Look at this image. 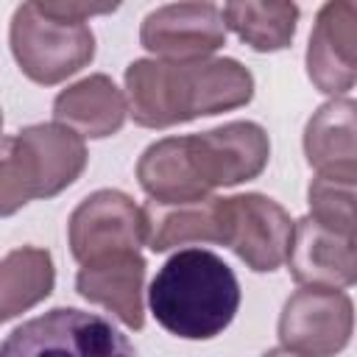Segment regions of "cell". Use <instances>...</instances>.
<instances>
[{
    "instance_id": "14",
    "label": "cell",
    "mask_w": 357,
    "mask_h": 357,
    "mask_svg": "<svg viewBox=\"0 0 357 357\" xmlns=\"http://www.w3.org/2000/svg\"><path fill=\"white\" fill-rule=\"evenodd\" d=\"M357 103L351 98H332L304 128V153L310 167L324 178H357Z\"/></svg>"
},
{
    "instance_id": "17",
    "label": "cell",
    "mask_w": 357,
    "mask_h": 357,
    "mask_svg": "<svg viewBox=\"0 0 357 357\" xmlns=\"http://www.w3.org/2000/svg\"><path fill=\"white\" fill-rule=\"evenodd\" d=\"M56 284L53 257L45 248L22 245L0 259V324L28 312Z\"/></svg>"
},
{
    "instance_id": "8",
    "label": "cell",
    "mask_w": 357,
    "mask_h": 357,
    "mask_svg": "<svg viewBox=\"0 0 357 357\" xmlns=\"http://www.w3.org/2000/svg\"><path fill=\"white\" fill-rule=\"evenodd\" d=\"M67 240L81 265L109 254L139 251L148 243L145 206L120 190H98L73 209Z\"/></svg>"
},
{
    "instance_id": "22",
    "label": "cell",
    "mask_w": 357,
    "mask_h": 357,
    "mask_svg": "<svg viewBox=\"0 0 357 357\" xmlns=\"http://www.w3.org/2000/svg\"><path fill=\"white\" fill-rule=\"evenodd\" d=\"M0 128H3V112H0Z\"/></svg>"
},
{
    "instance_id": "10",
    "label": "cell",
    "mask_w": 357,
    "mask_h": 357,
    "mask_svg": "<svg viewBox=\"0 0 357 357\" xmlns=\"http://www.w3.org/2000/svg\"><path fill=\"white\" fill-rule=\"evenodd\" d=\"M139 42L162 61H198L226 45V25L215 3H170L142 20Z\"/></svg>"
},
{
    "instance_id": "18",
    "label": "cell",
    "mask_w": 357,
    "mask_h": 357,
    "mask_svg": "<svg viewBox=\"0 0 357 357\" xmlns=\"http://www.w3.org/2000/svg\"><path fill=\"white\" fill-rule=\"evenodd\" d=\"M223 25L231 28L251 50L276 53L293 42L298 6L296 3H226L220 8Z\"/></svg>"
},
{
    "instance_id": "15",
    "label": "cell",
    "mask_w": 357,
    "mask_h": 357,
    "mask_svg": "<svg viewBox=\"0 0 357 357\" xmlns=\"http://www.w3.org/2000/svg\"><path fill=\"white\" fill-rule=\"evenodd\" d=\"M128 114L126 95L103 73L81 78L78 84L61 89L53 100V117L59 126L75 131L81 139H103L123 128Z\"/></svg>"
},
{
    "instance_id": "13",
    "label": "cell",
    "mask_w": 357,
    "mask_h": 357,
    "mask_svg": "<svg viewBox=\"0 0 357 357\" xmlns=\"http://www.w3.org/2000/svg\"><path fill=\"white\" fill-rule=\"evenodd\" d=\"M142 282H145L142 254L123 251L84 262L75 276V290L81 298L114 312L128 329H142L145 324Z\"/></svg>"
},
{
    "instance_id": "7",
    "label": "cell",
    "mask_w": 357,
    "mask_h": 357,
    "mask_svg": "<svg viewBox=\"0 0 357 357\" xmlns=\"http://www.w3.org/2000/svg\"><path fill=\"white\" fill-rule=\"evenodd\" d=\"M293 220L282 204L268 195L245 192L220 198V243L229 245L251 271H276L290 251Z\"/></svg>"
},
{
    "instance_id": "20",
    "label": "cell",
    "mask_w": 357,
    "mask_h": 357,
    "mask_svg": "<svg viewBox=\"0 0 357 357\" xmlns=\"http://www.w3.org/2000/svg\"><path fill=\"white\" fill-rule=\"evenodd\" d=\"M39 8L53 17V20H64V22H86L89 17L98 14H112L117 6H92V3H70V0H59V3H39Z\"/></svg>"
},
{
    "instance_id": "1",
    "label": "cell",
    "mask_w": 357,
    "mask_h": 357,
    "mask_svg": "<svg viewBox=\"0 0 357 357\" xmlns=\"http://www.w3.org/2000/svg\"><path fill=\"white\" fill-rule=\"evenodd\" d=\"M271 156V139L259 123L234 120L212 131L165 137L148 145L137 162L139 187L153 204H192L218 187L257 178Z\"/></svg>"
},
{
    "instance_id": "6",
    "label": "cell",
    "mask_w": 357,
    "mask_h": 357,
    "mask_svg": "<svg viewBox=\"0 0 357 357\" xmlns=\"http://www.w3.org/2000/svg\"><path fill=\"white\" fill-rule=\"evenodd\" d=\"M0 357H137L128 337L103 315L56 307L17 326Z\"/></svg>"
},
{
    "instance_id": "3",
    "label": "cell",
    "mask_w": 357,
    "mask_h": 357,
    "mask_svg": "<svg viewBox=\"0 0 357 357\" xmlns=\"http://www.w3.org/2000/svg\"><path fill=\"white\" fill-rule=\"evenodd\" d=\"M148 304L162 329L184 340L220 335L240 307L234 271L206 248L176 251L153 276Z\"/></svg>"
},
{
    "instance_id": "5",
    "label": "cell",
    "mask_w": 357,
    "mask_h": 357,
    "mask_svg": "<svg viewBox=\"0 0 357 357\" xmlns=\"http://www.w3.org/2000/svg\"><path fill=\"white\" fill-rule=\"evenodd\" d=\"M8 42L20 70L45 86L75 75L95 56V33L86 22L53 20L39 3H22L14 11Z\"/></svg>"
},
{
    "instance_id": "11",
    "label": "cell",
    "mask_w": 357,
    "mask_h": 357,
    "mask_svg": "<svg viewBox=\"0 0 357 357\" xmlns=\"http://www.w3.org/2000/svg\"><path fill=\"white\" fill-rule=\"evenodd\" d=\"M307 75L326 95H346L357 81V3H326L307 45Z\"/></svg>"
},
{
    "instance_id": "19",
    "label": "cell",
    "mask_w": 357,
    "mask_h": 357,
    "mask_svg": "<svg viewBox=\"0 0 357 357\" xmlns=\"http://www.w3.org/2000/svg\"><path fill=\"white\" fill-rule=\"evenodd\" d=\"M310 218L332 231L354 237V181L315 176L307 187Z\"/></svg>"
},
{
    "instance_id": "16",
    "label": "cell",
    "mask_w": 357,
    "mask_h": 357,
    "mask_svg": "<svg viewBox=\"0 0 357 357\" xmlns=\"http://www.w3.org/2000/svg\"><path fill=\"white\" fill-rule=\"evenodd\" d=\"M148 248L162 254L190 243H220V198L192 204H148Z\"/></svg>"
},
{
    "instance_id": "21",
    "label": "cell",
    "mask_w": 357,
    "mask_h": 357,
    "mask_svg": "<svg viewBox=\"0 0 357 357\" xmlns=\"http://www.w3.org/2000/svg\"><path fill=\"white\" fill-rule=\"evenodd\" d=\"M262 357H298V354H293V351H287V349H271V351H265Z\"/></svg>"
},
{
    "instance_id": "4",
    "label": "cell",
    "mask_w": 357,
    "mask_h": 357,
    "mask_svg": "<svg viewBox=\"0 0 357 357\" xmlns=\"http://www.w3.org/2000/svg\"><path fill=\"white\" fill-rule=\"evenodd\" d=\"M86 167L84 139L59 126L39 123L0 139V218L14 215L33 198L67 190Z\"/></svg>"
},
{
    "instance_id": "2",
    "label": "cell",
    "mask_w": 357,
    "mask_h": 357,
    "mask_svg": "<svg viewBox=\"0 0 357 357\" xmlns=\"http://www.w3.org/2000/svg\"><path fill=\"white\" fill-rule=\"evenodd\" d=\"M126 95L134 123L167 128L245 106L254 98V75L237 59H137L126 67Z\"/></svg>"
},
{
    "instance_id": "9",
    "label": "cell",
    "mask_w": 357,
    "mask_h": 357,
    "mask_svg": "<svg viewBox=\"0 0 357 357\" xmlns=\"http://www.w3.org/2000/svg\"><path fill=\"white\" fill-rule=\"evenodd\" d=\"M354 329L351 298L337 287H301L279 315L282 349L298 357H335L340 354Z\"/></svg>"
},
{
    "instance_id": "12",
    "label": "cell",
    "mask_w": 357,
    "mask_h": 357,
    "mask_svg": "<svg viewBox=\"0 0 357 357\" xmlns=\"http://www.w3.org/2000/svg\"><path fill=\"white\" fill-rule=\"evenodd\" d=\"M357 237L332 231L310 215L293 223L287 251L290 276L304 287H349L357 279Z\"/></svg>"
}]
</instances>
